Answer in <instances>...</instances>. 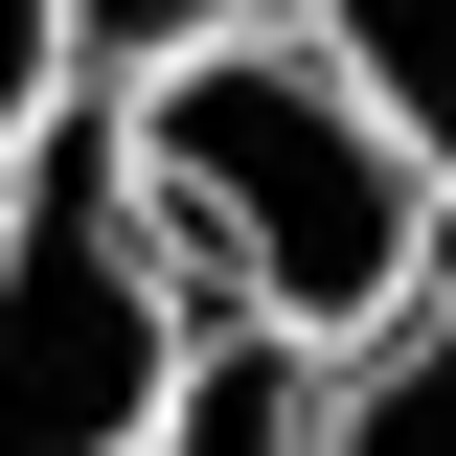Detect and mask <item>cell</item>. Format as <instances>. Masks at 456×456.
I'll return each mask as SVG.
<instances>
[{
    "instance_id": "obj_1",
    "label": "cell",
    "mask_w": 456,
    "mask_h": 456,
    "mask_svg": "<svg viewBox=\"0 0 456 456\" xmlns=\"http://www.w3.org/2000/svg\"><path fill=\"white\" fill-rule=\"evenodd\" d=\"M114 160H137V228L183 251V297H228V320H274V342L388 320L411 251L456 228L434 160L388 137V92L342 46H251V23H183V46L137 69Z\"/></svg>"
},
{
    "instance_id": "obj_2",
    "label": "cell",
    "mask_w": 456,
    "mask_h": 456,
    "mask_svg": "<svg viewBox=\"0 0 456 456\" xmlns=\"http://www.w3.org/2000/svg\"><path fill=\"white\" fill-rule=\"evenodd\" d=\"M183 251L137 228V160L114 137H23L0 160V456H137L183 411Z\"/></svg>"
},
{
    "instance_id": "obj_3",
    "label": "cell",
    "mask_w": 456,
    "mask_h": 456,
    "mask_svg": "<svg viewBox=\"0 0 456 456\" xmlns=\"http://www.w3.org/2000/svg\"><path fill=\"white\" fill-rule=\"evenodd\" d=\"M320 456H456V274L365 320V365H342V411H320Z\"/></svg>"
},
{
    "instance_id": "obj_4",
    "label": "cell",
    "mask_w": 456,
    "mask_h": 456,
    "mask_svg": "<svg viewBox=\"0 0 456 456\" xmlns=\"http://www.w3.org/2000/svg\"><path fill=\"white\" fill-rule=\"evenodd\" d=\"M320 46L388 92V137L434 160V206H456V0H320Z\"/></svg>"
},
{
    "instance_id": "obj_5",
    "label": "cell",
    "mask_w": 456,
    "mask_h": 456,
    "mask_svg": "<svg viewBox=\"0 0 456 456\" xmlns=\"http://www.w3.org/2000/svg\"><path fill=\"white\" fill-rule=\"evenodd\" d=\"M137 456H320V411H297V365H274V320L228 342V365H183V411H160Z\"/></svg>"
},
{
    "instance_id": "obj_6",
    "label": "cell",
    "mask_w": 456,
    "mask_h": 456,
    "mask_svg": "<svg viewBox=\"0 0 456 456\" xmlns=\"http://www.w3.org/2000/svg\"><path fill=\"white\" fill-rule=\"evenodd\" d=\"M69 23H92V0H0V160L46 137V69H69Z\"/></svg>"
},
{
    "instance_id": "obj_7",
    "label": "cell",
    "mask_w": 456,
    "mask_h": 456,
    "mask_svg": "<svg viewBox=\"0 0 456 456\" xmlns=\"http://www.w3.org/2000/svg\"><path fill=\"white\" fill-rule=\"evenodd\" d=\"M114 23H228V0H114Z\"/></svg>"
}]
</instances>
